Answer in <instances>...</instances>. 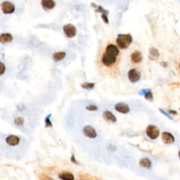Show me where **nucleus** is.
Here are the masks:
<instances>
[{
    "mask_svg": "<svg viewBox=\"0 0 180 180\" xmlns=\"http://www.w3.org/2000/svg\"><path fill=\"white\" fill-rule=\"evenodd\" d=\"M178 155H179V159H180V151L179 152V154H178Z\"/></svg>",
    "mask_w": 180,
    "mask_h": 180,
    "instance_id": "obj_32",
    "label": "nucleus"
},
{
    "mask_svg": "<svg viewBox=\"0 0 180 180\" xmlns=\"http://www.w3.org/2000/svg\"><path fill=\"white\" fill-rule=\"evenodd\" d=\"M63 32L65 35L68 38H73L76 35L77 30L76 28L72 24H66L63 27Z\"/></svg>",
    "mask_w": 180,
    "mask_h": 180,
    "instance_id": "obj_5",
    "label": "nucleus"
},
{
    "mask_svg": "<svg viewBox=\"0 0 180 180\" xmlns=\"http://www.w3.org/2000/svg\"><path fill=\"white\" fill-rule=\"evenodd\" d=\"M83 133L87 137L91 139H94L97 136V133L95 129L90 125H87L83 128Z\"/></svg>",
    "mask_w": 180,
    "mask_h": 180,
    "instance_id": "obj_7",
    "label": "nucleus"
},
{
    "mask_svg": "<svg viewBox=\"0 0 180 180\" xmlns=\"http://www.w3.org/2000/svg\"><path fill=\"white\" fill-rule=\"evenodd\" d=\"M140 95L144 96L145 99L149 101H153V96L152 94L151 89H142L141 91L139 92Z\"/></svg>",
    "mask_w": 180,
    "mask_h": 180,
    "instance_id": "obj_15",
    "label": "nucleus"
},
{
    "mask_svg": "<svg viewBox=\"0 0 180 180\" xmlns=\"http://www.w3.org/2000/svg\"><path fill=\"white\" fill-rule=\"evenodd\" d=\"M159 110H160V112H161V113H163V115H165L166 116V117H168L169 119H170V120H173V118H172V116H170V115H169V114L168 113V112H166L163 109H162V108H159Z\"/></svg>",
    "mask_w": 180,
    "mask_h": 180,
    "instance_id": "obj_27",
    "label": "nucleus"
},
{
    "mask_svg": "<svg viewBox=\"0 0 180 180\" xmlns=\"http://www.w3.org/2000/svg\"><path fill=\"white\" fill-rule=\"evenodd\" d=\"M161 64H162V65H163V66H164V67H166V66H167V63H165L164 62H163V63H161Z\"/></svg>",
    "mask_w": 180,
    "mask_h": 180,
    "instance_id": "obj_31",
    "label": "nucleus"
},
{
    "mask_svg": "<svg viewBox=\"0 0 180 180\" xmlns=\"http://www.w3.org/2000/svg\"><path fill=\"white\" fill-rule=\"evenodd\" d=\"M20 139L18 136L16 135H9L7 138H6V142L8 145L11 146H15L18 145L20 143Z\"/></svg>",
    "mask_w": 180,
    "mask_h": 180,
    "instance_id": "obj_9",
    "label": "nucleus"
},
{
    "mask_svg": "<svg viewBox=\"0 0 180 180\" xmlns=\"http://www.w3.org/2000/svg\"><path fill=\"white\" fill-rule=\"evenodd\" d=\"M159 56H160V54H159L158 50L156 48L151 47L150 49L149 58L151 61H156L159 58Z\"/></svg>",
    "mask_w": 180,
    "mask_h": 180,
    "instance_id": "obj_16",
    "label": "nucleus"
},
{
    "mask_svg": "<svg viewBox=\"0 0 180 180\" xmlns=\"http://www.w3.org/2000/svg\"><path fill=\"white\" fill-rule=\"evenodd\" d=\"M66 56V54L64 52H55L53 55H52V58H53L54 61L55 62H59L63 60Z\"/></svg>",
    "mask_w": 180,
    "mask_h": 180,
    "instance_id": "obj_18",
    "label": "nucleus"
},
{
    "mask_svg": "<svg viewBox=\"0 0 180 180\" xmlns=\"http://www.w3.org/2000/svg\"><path fill=\"white\" fill-rule=\"evenodd\" d=\"M17 108H18V110H19V111H22V110H25L26 107L24 104H19L17 106Z\"/></svg>",
    "mask_w": 180,
    "mask_h": 180,
    "instance_id": "obj_28",
    "label": "nucleus"
},
{
    "mask_svg": "<svg viewBox=\"0 0 180 180\" xmlns=\"http://www.w3.org/2000/svg\"><path fill=\"white\" fill-rule=\"evenodd\" d=\"M52 117V114H49V115L45 118L44 119V123H45V127H52L53 126L52 125V121L50 120V118Z\"/></svg>",
    "mask_w": 180,
    "mask_h": 180,
    "instance_id": "obj_23",
    "label": "nucleus"
},
{
    "mask_svg": "<svg viewBox=\"0 0 180 180\" xmlns=\"http://www.w3.org/2000/svg\"><path fill=\"white\" fill-rule=\"evenodd\" d=\"M101 18H102V20H104V22L105 23L108 24L109 23V20H108V15L105 14H101Z\"/></svg>",
    "mask_w": 180,
    "mask_h": 180,
    "instance_id": "obj_26",
    "label": "nucleus"
},
{
    "mask_svg": "<svg viewBox=\"0 0 180 180\" xmlns=\"http://www.w3.org/2000/svg\"><path fill=\"white\" fill-rule=\"evenodd\" d=\"M13 40V36L10 33H2L0 35V43L4 44L7 43H9L12 42Z\"/></svg>",
    "mask_w": 180,
    "mask_h": 180,
    "instance_id": "obj_14",
    "label": "nucleus"
},
{
    "mask_svg": "<svg viewBox=\"0 0 180 180\" xmlns=\"http://www.w3.org/2000/svg\"><path fill=\"white\" fill-rule=\"evenodd\" d=\"M162 140L165 144H172L174 142V137L171 133L163 132L162 133Z\"/></svg>",
    "mask_w": 180,
    "mask_h": 180,
    "instance_id": "obj_11",
    "label": "nucleus"
},
{
    "mask_svg": "<svg viewBox=\"0 0 180 180\" xmlns=\"http://www.w3.org/2000/svg\"><path fill=\"white\" fill-rule=\"evenodd\" d=\"M25 123V119L22 117H17L14 119V123L17 126L21 127L24 125Z\"/></svg>",
    "mask_w": 180,
    "mask_h": 180,
    "instance_id": "obj_21",
    "label": "nucleus"
},
{
    "mask_svg": "<svg viewBox=\"0 0 180 180\" xmlns=\"http://www.w3.org/2000/svg\"><path fill=\"white\" fill-rule=\"evenodd\" d=\"M1 9L4 14L9 15L13 14L15 10H16V7H15V5L13 3L6 1L1 3Z\"/></svg>",
    "mask_w": 180,
    "mask_h": 180,
    "instance_id": "obj_3",
    "label": "nucleus"
},
{
    "mask_svg": "<svg viewBox=\"0 0 180 180\" xmlns=\"http://www.w3.org/2000/svg\"><path fill=\"white\" fill-rule=\"evenodd\" d=\"M128 78L129 81L132 82V83L137 82L139 81L141 79V73L136 69H131L128 72Z\"/></svg>",
    "mask_w": 180,
    "mask_h": 180,
    "instance_id": "obj_6",
    "label": "nucleus"
},
{
    "mask_svg": "<svg viewBox=\"0 0 180 180\" xmlns=\"http://www.w3.org/2000/svg\"><path fill=\"white\" fill-rule=\"evenodd\" d=\"M139 165L142 168L150 169L152 166V163L150 159L147 158H144L141 159L139 161Z\"/></svg>",
    "mask_w": 180,
    "mask_h": 180,
    "instance_id": "obj_17",
    "label": "nucleus"
},
{
    "mask_svg": "<svg viewBox=\"0 0 180 180\" xmlns=\"http://www.w3.org/2000/svg\"><path fill=\"white\" fill-rule=\"evenodd\" d=\"M120 53V51L115 45L108 44L106 49V52L103 54L101 61L103 64L107 67L111 66L115 63L117 56Z\"/></svg>",
    "mask_w": 180,
    "mask_h": 180,
    "instance_id": "obj_1",
    "label": "nucleus"
},
{
    "mask_svg": "<svg viewBox=\"0 0 180 180\" xmlns=\"http://www.w3.org/2000/svg\"><path fill=\"white\" fill-rule=\"evenodd\" d=\"M86 109L90 110V111H95V110H98V107L95 105H89V106L86 107Z\"/></svg>",
    "mask_w": 180,
    "mask_h": 180,
    "instance_id": "obj_25",
    "label": "nucleus"
},
{
    "mask_svg": "<svg viewBox=\"0 0 180 180\" xmlns=\"http://www.w3.org/2000/svg\"><path fill=\"white\" fill-rule=\"evenodd\" d=\"M70 160H71V162H73V163H75V164L79 165V163L78 162V161L76 160L75 157V155H73L72 156H71V158H70Z\"/></svg>",
    "mask_w": 180,
    "mask_h": 180,
    "instance_id": "obj_29",
    "label": "nucleus"
},
{
    "mask_svg": "<svg viewBox=\"0 0 180 180\" xmlns=\"http://www.w3.org/2000/svg\"><path fill=\"white\" fill-rule=\"evenodd\" d=\"M142 59H143V56H142V54L139 51L133 52L132 55H131V61L134 63H140V62H142Z\"/></svg>",
    "mask_w": 180,
    "mask_h": 180,
    "instance_id": "obj_13",
    "label": "nucleus"
},
{
    "mask_svg": "<svg viewBox=\"0 0 180 180\" xmlns=\"http://www.w3.org/2000/svg\"><path fill=\"white\" fill-rule=\"evenodd\" d=\"M103 118H104V120H106V121L110 122V123H115L117 121V119H116V117L111 112L109 111V110H106L103 112Z\"/></svg>",
    "mask_w": 180,
    "mask_h": 180,
    "instance_id": "obj_12",
    "label": "nucleus"
},
{
    "mask_svg": "<svg viewBox=\"0 0 180 180\" xmlns=\"http://www.w3.org/2000/svg\"><path fill=\"white\" fill-rule=\"evenodd\" d=\"M132 42V37L130 34H120L116 39L118 46L121 49L128 48Z\"/></svg>",
    "mask_w": 180,
    "mask_h": 180,
    "instance_id": "obj_2",
    "label": "nucleus"
},
{
    "mask_svg": "<svg viewBox=\"0 0 180 180\" xmlns=\"http://www.w3.org/2000/svg\"><path fill=\"white\" fill-rule=\"evenodd\" d=\"M115 110L116 111L123 114H127L130 111V108H129L128 105L123 102H120L116 104L115 106Z\"/></svg>",
    "mask_w": 180,
    "mask_h": 180,
    "instance_id": "obj_8",
    "label": "nucleus"
},
{
    "mask_svg": "<svg viewBox=\"0 0 180 180\" xmlns=\"http://www.w3.org/2000/svg\"><path fill=\"white\" fill-rule=\"evenodd\" d=\"M94 86L95 84L91 83V82H84V83L81 84V87L85 89H92L94 87Z\"/></svg>",
    "mask_w": 180,
    "mask_h": 180,
    "instance_id": "obj_22",
    "label": "nucleus"
},
{
    "mask_svg": "<svg viewBox=\"0 0 180 180\" xmlns=\"http://www.w3.org/2000/svg\"><path fill=\"white\" fill-rule=\"evenodd\" d=\"M169 113L170 114H174V115H177V112L174 111V110H169Z\"/></svg>",
    "mask_w": 180,
    "mask_h": 180,
    "instance_id": "obj_30",
    "label": "nucleus"
},
{
    "mask_svg": "<svg viewBox=\"0 0 180 180\" xmlns=\"http://www.w3.org/2000/svg\"><path fill=\"white\" fill-rule=\"evenodd\" d=\"M91 6H92V7H94L96 8V9H95L96 12L101 13V14H105L107 15L109 14V11H108V10H106V9H104L102 7H101V6H97V5L94 4H91Z\"/></svg>",
    "mask_w": 180,
    "mask_h": 180,
    "instance_id": "obj_20",
    "label": "nucleus"
},
{
    "mask_svg": "<svg viewBox=\"0 0 180 180\" xmlns=\"http://www.w3.org/2000/svg\"><path fill=\"white\" fill-rule=\"evenodd\" d=\"M41 5L44 10L49 11L56 7V2L54 0H42Z\"/></svg>",
    "mask_w": 180,
    "mask_h": 180,
    "instance_id": "obj_10",
    "label": "nucleus"
},
{
    "mask_svg": "<svg viewBox=\"0 0 180 180\" xmlns=\"http://www.w3.org/2000/svg\"><path fill=\"white\" fill-rule=\"evenodd\" d=\"M59 178L61 179H65V180H74L75 177L73 174L70 172H61L59 174Z\"/></svg>",
    "mask_w": 180,
    "mask_h": 180,
    "instance_id": "obj_19",
    "label": "nucleus"
},
{
    "mask_svg": "<svg viewBox=\"0 0 180 180\" xmlns=\"http://www.w3.org/2000/svg\"><path fill=\"white\" fill-rule=\"evenodd\" d=\"M5 71H6L5 65L2 62L0 61V76H1L2 75H4V73H5Z\"/></svg>",
    "mask_w": 180,
    "mask_h": 180,
    "instance_id": "obj_24",
    "label": "nucleus"
},
{
    "mask_svg": "<svg viewBox=\"0 0 180 180\" xmlns=\"http://www.w3.org/2000/svg\"><path fill=\"white\" fill-rule=\"evenodd\" d=\"M146 132L147 136L149 138H151V139H155L160 135V130H159V129L156 126H155V125H149L147 127Z\"/></svg>",
    "mask_w": 180,
    "mask_h": 180,
    "instance_id": "obj_4",
    "label": "nucleus"
},
{
    "mask_svg": "<svg viewBox=\"0 0 180 180\" xmlns=\"http://www.w3.org/2000/svg\"><path fill=\"white\" fill-rule=\"evenodd\" d=\"M179 68H180V64H179Z\"/></svg>",
    "mask_w": 180,
    "mask_h": 180,
    "instance_id": "obj_33",
    "label": "nucleus"
}]
</instances>
